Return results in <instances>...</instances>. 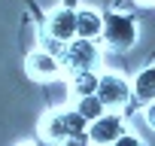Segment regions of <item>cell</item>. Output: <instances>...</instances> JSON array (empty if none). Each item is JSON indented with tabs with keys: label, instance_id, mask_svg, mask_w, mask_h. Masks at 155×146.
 Wrapping results in <instances>:
<instances>
[{
	"label": "cell",
	"instance_id": "1",
	"mask_svg": "<svg viewBox=\"0 0 155 146\" xmlns=\"http://www.w3.org/2000/svg\"><path fill=\"white\" fill-rule=\"evenodd\" d=\"M137 37H140V31H137V22L131 15H125V12H107L104 15V34H101V40L110 49L125 52V49H131L137 43Z\"/></svg>",
	"mask_w": 155,
	"mask_h": 146
},
{
	"label": "cell",
	"instance_id": "2",
	"mask_svg": "<svg viewBox=\"0 0 155 146\" xmlns=\"http://www.w3.org/2000/svg\"><path fill=\"white\" fill-rule=\"evenodd\" d=\"M25 73L34 79V82H55V79H61L64 76V61L58 58V55H52L49 49H43V46H37L34 52H28V58H25Z\"/></svg>",
	"mask_w": 155,
	"mask_h": 146
},
{
	"label": "cell",
	"instance_id": "3",
	"mask_svg": "<svg viewBox=\"0 0 155 146\" xmlns=\"http://www.w3.org/2000/svg\"><path fill=\"white\" fill-rule=\"evenodd\" d=\"M107 110H125L131 101H134V91H131V82L122 76V73H101V82H97V91H94Z\"/></svg>",
	"mask_w": 155,
	"mask_h": 146
},
{
	"label": "cell",
	"instance_id": "4",
	"mask_svg": "<svg viewBox=\"0 0 155 146\" xmlns=\"http://www.w3.org/2000/svg\"><path fill=\"white\" fill-rule=\"evenodd\" d=\"M64 70L73 73V70H88V67H97L101 64V49H97V40H85V37H73L64 49Z\"/></svg>",
	"mask_w": 155,
	"mask_h": 146
},
{
	"label": "cell",
	"instance_id": "5",
	"mask_svg": "<svg viewBox=\"0 0 155 146\" xmlns=\"http://www.w3.org/2000/svg\"><path fill=\"white\" fill-rule=\"evenodd\" d=\"M125 119L119 116V110H107L101 113L97 119L88 122V143H97V146H113L116 137L125 131Z\"/></svg>",
	"mask_w": 155,
	"mask_h": 146
},
{
	"label": "cell",
	"instance_id": "6",
	"mask_svg": "<svg viewBox=\"0 0 155 146\" xmlns=\"http://www.w3.org/2000/svg\"><path fill=\"white\" fill-rule=\"evenodd\" d=\"M43 34L61 40V43H70L76 37V6H55L49 15H46V25H43Z\"/></svg>",
	"mask_w": 155,
	"mask_h": 146
},
{
	"label": "cell",
	"instance_id": "7",
	"mask_svg": "<svg viewBox=\"0 0 155 146\" xmlns=\"http://www.w3.org/2000/svg\"><path fill=\"white\" fill-rule=\"evenodd\" d=\"M40 134L49 143H70V125H67V110H52L43 116Z\"/></svg>",
	"mask_w": 155,
	"mask_h": 146
},
{
	"label": "cell",
	"instance_id": "8",
	"mask_svg": "<svg viewBox=\"0 0 155 146\" xmlns=\"http://www.w3.org/2000/svg\"><path fill=\"white\" fill-rule=\"evenodd\" d=\"M104 34V12L94 6H82L76 9V37H85V40H101Z\"/></svg>",
	"mask_w": 155,
	"mask_h": 146
},
{
	"label": "cell",
	"instance_id": "9",
	"mask_svg": "<svg viewBox=\"0 0 155 146\" xmlns=\"http://www.w3.org/2000/svg\"><path fill=\"white\" fill-rule=\"evenodd\" d=\"M97 82H101V70H97V67H88V70H73V73H67V88H70V98L94 95V91H97Z\"/></svg>",
	"mask_w": 155,
	"mask_h": 146
},
{
	"label": "cell",
	"instance_id": "10",
	"mask_svg": "<svg viewBox=\"0 0 155 146\" xmlns=\"http://www.w3.org/2000/svg\"><path fill=\"white\" fill-rule=\"evenodd\" d=\"M131 91H134V104H149V101H155V64H152V67H143L137 76H134Z\"/></svg>",
	"mask_w": 155,
	"mask_h": 146
},
{
	"label": "cell",
	"instance_id": "11",
	"mask_svg": "<svg viewBox=\"0 0 155 146\" xmlns=\"http://www.w3.org/2000/svg\"><path fill=\"white\" fill-rule=\"evenodd\" d=\"M67 125H70V143H88V119L76 107L67 110Z\"/></svg>",
	"mask_w": 155,
	"mask_h": 146
},
{
	"label": "cell",
	"instance_id": "12",
	"mask_svg": "<svg viewBox=\"0 0 155 146\" xmlns=\"http://www.w3.org/2000/svg\"><path fill=\"white\" fill-rule=\"evenodd\" d=\"M73 107L79 110L88 122H91V119H97L101 113H107V107H104V101H101L97 95H82V98H73Z\"/></svg>",
	"mask_w": 155,
	"mask_h": 146
},
{
	"label": "cell",
	"instance_id": "13",
	"mask_svg": "<svg viewBox=\"0 0 155 146\" xmlns=\"http://www.w3.org/2000/svg\"><path fill=\"white\" fill-rule=\"evenodd\" d=\"M40 46L43 49H49L52 55H58V58H64V49H67V43H61V40H55V37H49V34H43L40 37Z\"/></svg>",
	"mask_w": 155,
	"mask_h": 146
},
{
	"label": "cell",
	"instance_id": "14",
	"mask_svg": "<svg viewBox=\"0 0 155 146\" xmlns=\"http://www.w3.org/2000/svg\"><path fill=\"white\" fill-rule=\"evenodd\" d=\"M140 143H143V140H140L137 134H131V131L125 128V131H122V134L116 137V143H113V146H140Z\"/></svg>",
	"mask_w": 155,
	"mask_h": 146
},
{
	"label": "cell",
	"instance_id": "15",
	"mask_svg": "<svg viewBox=\"0 0 155 146\" xmlns=\"http://www.w3.org/2000/svg\"><path fill=\"white\" fill-rule=\"evenodd\" d=\"M143 119H146V125L155 131V101H149V104H143Z\"/></svg>",
	"mask_w": 155,
	"mask_h": 146
},
{
	"label": "cell",
	"instance_id": "16",
	"mask_svg": "<svg viewBox=\"0 0 155 146\" xmlns=\"http://www.w3.org/2000/svg\"><path fill=\"white\" fill-rule=\"evenodd\" d=\"M137 3H143V6H149V3H155V0H137Z\"/></svg>",
	"mask_w": 155,
	"mask_h": 146
}]
</instances>
